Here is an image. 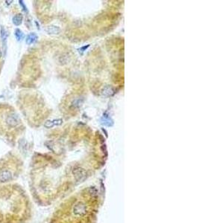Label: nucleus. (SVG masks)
<instances>
[{"mask_svg":"<svg viewBox=\"0 0 199 223\" xmlns=\"http://www.w3.org/2000/svg\"><path fill=\"white\" fill-rule=\"evenodd\" d=\"M15 35H16V37H17V39H18V40H20V39H22L23 38V33L22 31H21L20 30H19V29H17L15 31Z\"/></svg>","mask_w":199,"mask_h":223,"instance_id":"nucleus-10","label":"nucleus"},{"mask_svg":"<svg viewBox=\"0 0 199 223\" xmlns=\"http://www.w3.org/2000/svg\"><path fill=\"white\" fill-rule=\"evenodd\" d=\"M63 124V120L62 119H55V120H46L44 124L45 127L46 128H52L53 126H59Z\"/></svg>","mask_w":199,"mask_h":223,"instance_id":"nucleus-5","label":"nucleus"},{"mask_svg":"<svg viewBox=\"0 0 199 223\" xmlns=\"http://www.w3.org/2000/svg\"><path fill=\"white\" fill-rule=\"evenodd\" d=\"M113 89L111 86H104L102 90V95L105 97H110V96L113 95Z\"/></svg>","mask_w":199,"mask_h":223,"instance_id":"nucleus-7","label":"nucleus"},{"mask_svg":"<svg viewBox=\"0 0 199 223\" xmlns=\"http://www.w3.org/2000/svg\"><path fill=\"white\" fill-rule=\"evenodd\" d=\"M46 31L49 34H58L60 32V28L56 25H49L45 29Z\"/></svg>","mask_w":199,"mask_h":223,"instance_id":"nucleus-6","label":"nucleus"},{"mask_svg":"<svg viewBox=\"0 0 199 223\" xmlns=\"http://www.w3.org/2000/svg\"><path fill=\"white\" fill-rule=\"evenodd\" d=\"M21 124L20 118L12 107L8 105H0V132L14 131Z\"/></svg>","mask_w":199,"mask_h":223,"instance_id":"nucleus-2","label":"nucleus"},{"mask_svg":"<svg viewBox=\"0 0 199 223\" xmlns=\"http://www.w3.org/2000/svg\"><path fill=\"white\" fill-rule=\"evenodd\" d=\"M2 57V51H1V49H0V58Z\"/></svg>","mask_w":199,"mask_h":223,"instance_id":"nucleus-13","label":"nucleus"},{"mask_svg":"<svg viewBox=\"0 0 199 223\" xmlns=\"http://www.w3.org/2000/svg\"><path fill=\"white\" fill-rule=\"evenodd\" d=\"M93 193L89 192L86 199V196L72 199L63 210L60 217L63 222L64 223H88L93 210Z\"/></svg>","mask_w":199,"mask_h":223,"instance_id":"nucleus-1","label":"nucleus"},{"mask_svg":"<svg viewBox=\"0 0 199 223\" xmlns=\"http://www.w3.org/2000/svg\"><path fill=\"white\" fill-rule=\"evenodd\" d=\"M13 178V173L8 169L3 168L0 170V182L1 183H5L12 180Z\"/></svg>","mask_w":199,"mask_h":223,"instance_id":"nucleus-3","label":"nucleus"},{"mask_svg":"<svg viewBox=\"0 0 199 223\" xmlns=\"http://www.w3.org/2000/svg\"><path fill=\"white\" fill-rule=\"evenodd\" d=\"M101 123L103 125L106 126H112L113 124H114L113 119L106 112L103 114V116H102V119H101Z\"/></svg>","mask_w":199,"mask_h":223,"instance_id":"nucleus-4","label":"nucleus"},{"mask_svg":"<svg viewBox=\"0 0 199 223\" xmlns=\"http://www.w3.org/2000/svg\"><path fill=\"white\" fill-rule=\"evenodd\" d=\"M83 103V100L80 99V98H77L73 102V106L75 107H80Z\"/></svg>","mask_w":199,"mask_h":223,"instance_id":"nucleus-11","label":"nucleus"},{"mask_svg":"<svg viewBox=\"0 0 199 223\" xmlns=\"http://www.w3.org/2000/svg\"><path fill=\"white\" fill-rule=\"evenodd\" d=\"M38 39V36L34 33H31L30 34H28V37H26V44L28 45H31L33 43L36 42V40Z\"/></svg>","mask_w":199,"mask_h":223,"instance_id":"nucleus-8","label":"nucleus"},{"mask_svg":"<svg viewBox=\"0 0 199 223\" xmlns=\"http://www.w3.org/2000/svg\"><path fill=\"white\" fill-rule=\"evenodd\" d=\"M23 15L21 13H18V14H17V15H15L13 17V23L15 25L18 26V25H21V23L23 22Z\"/></svg>","mask_w":199,"mask_h":223,"instance_id":"nucleus-9","label":"nucleus"},{"mask_svg":"<svg viewBox=\"0 0 199 223\" xmlns=\"http://www.w3.org/2000/svg\"><path fill=\"white\" fill-rule=\"evenodd\" d=\"M89 46H90V45H86V46H84V47L81 48V49H79V51H86V49H87V48H88Z\"/></svg>","mask_w":199,"mask_h":223,"instance_id":"nucleus-12","label":"nucleus"}]
</instances>
